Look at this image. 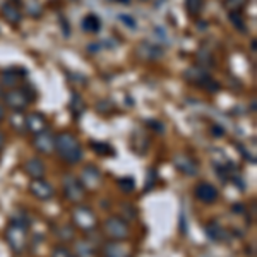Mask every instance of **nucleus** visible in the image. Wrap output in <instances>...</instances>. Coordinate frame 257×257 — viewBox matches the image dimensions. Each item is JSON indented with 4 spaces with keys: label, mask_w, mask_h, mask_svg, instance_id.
Returning a JSON list of instances; mask_svg holds the SVG:
<instances>
[{
    "label": "nucleus",
    "mask_w": 257,
    "mask_h": 257,
    "mask_svg": "<svg viewBox=\"0 0 257 257\" xmlns=\"http://www.w3.org/2000/svg\"><path fill=\"white\" fill-rule=\"evenodd\" d=\"M55 150H57L58 156L66 163L76 164L82 160V148L76 136L69 134V132H62L55 138Z\"/></svg>",
    "instance_id": "obj_1"
},
{
    "label": "nucleus",
    "mask_w": 257,
    "mask_h": 257,
    "mask_svg": "<svg viewBox=\"0 0 257 257\" xmlns=\"http://www.w3.org/2000/svg\"><path fill=\"white\" fill-rule=\"evenodd\" d=\"M26 224L22 222H12L9 226H7L6 230V238L7 242H9V246L12 247V250H16L19 254V252L24 250V247H26Z\"/></svg>",
    "instance_id": "obj_2"
},
{
    "label": "nucleus",
    "mask_w": 257,
    "mask_h": 257,
    "mask_svg": "<svg viewBox=\"0 0 257 257\" xmlns=\"http://www.w3.org/2000/svg\"><path fill=\"white\" fill-rule=\"evenodd\" d=\"M103 230L105 235L114 242H120V240H126L128 236V226L127 222L118 216H110L105 223H103Z\"/></svg>",
    "instance_id": "obj_3"
},
{
    "label": "nucleus",
    "mask_w": 257,
    "mask_h": 257,
    "mask_svg": "<svg viewBox=\"0 0 257 257\" xmlns=\"http://www.w3.org/2000/svg\"><path fill=\"white\" fill-rule=\"evenodd\" d=\"M72 220H74V223L78 224L81 230L91 232L96 228V216L90 208H82V206L76 208V210L72 211Z\"/></svg>",
    "instance_id": "obj_4"
},
{
    "label": "nucleus",
    "mask_w": 257,
    "mask_h": 257,
    "mask_svg": "<svg viewBox=\"0 0 257 257\" xmlns=\"http://www.w3.org/2000/svg\"><path fill=\"white\" fill-rule=\"evenodd\" d=\"M30 102L31 96L28 94L24 88H16V90H10L9 93H6V103L14 110H22Z\"/></svg>",
    "instance_id": "obj_5"
},
{
    "label": "nucleus",
    "mask_w": 257,
    "mask_h": 257,
    "mask_svg": "<svg viewBox=\"0 0 257 257\" xmlns=\"http://www.w3.org/2000/svg\"><path fill=\"white\" fill-rule=\"evenodd\" d=\"M64 192H66L67 199L79 202L84 198V186L79 180H76L74 176H66L64 178Z\"/></svg>",
    "instance_id": "obj_6"
},
{
    "label": "nucleus",
    "mask_w": 257,
    "mask_h": 257,
    "mask_svg": "<svg viewBox=\"0 0 257 257\" xmlns=\"http://www.w3.org/2000/svg\"><path fill=\"white\" fill-rule=\"evenodd\" d=\"M30 190L34 198H38L42 200H48V199H52V196H54V188H52V186L42 178H34L30 186Z\"/></svg>",
    "instance_id": "obj_7"
},
{
    "label": "nucleus",
    "mask_w": 257,
    "mask_h": 257,
    "mask_svg": "<svg viewBox=\"0 0 257 257\" xmlns=\"http://www.w3.org/2000/svg\"><path fill=\"white\" fill-rule=\"evenodd\" d=\"M196 198H198L200 202H206V204H211L214 202L216 199H218V190H216L214 186H211V184H199L198 187H196Z\"/></svg>",
    "instance_id": "obj_8"
},
{
    "label": "nucleus",
    "mask_w": 257,
    "mask_h": 257,
    "mask_svg": "<svg viewBox=\"0 0 257 257\" xmlns=\"http://www.w3.org/2000/svg\"><path fill=\"white\" fill-rule=\"evenodd\" d=\"M34 148L40 152H45V154H48V152H52L55 150V138L48 130L40 132V134H36Z\"/></svg>",
    "instance_id": "obj_9"
},
{
    "label": "nucleus",
    "mask_w": 257,
    "mask_h": 257,
    "mask_svg": "<svg viewBox=\"0 0 257 257\" xmlns=\"http://www.w3.org/2000/svg\"><path fill=\"white\" fill-rule=\"evenodd\" d=\"M100 180H102V174L96 166H86L82 170L81 184L84 188H96L100 186Z\"/></svg>",
    "instance_id": "obj_10"
},
{
    "label": "nucleus",
    "mask_w": 257,
    "mask_h": 257,
    "mask_svg": "<svg viewBox=\"0 0 257 257\" xmlns=\"http://www.w3.org/2000/svg\"><path fill=\"white\" fill-rule=\"evenodd\" d=\"M24 126L33 134H40V132H43L46 128V120L42 114H31L24 118Z\"/></svg>",
    "instance_id": "obj_11"
},
{
    "label": "nucleus",
    "mask_w": 257,
    "mask_h": 257,
    "mask_svg": "<svg viewBox=\"0 0 257 257\" xmlns=\"http://www.w3.org/2000/svg\"><path fill=\"white\" fill-rule=\"evenodd\" d=\"M175 166L178 168V172H182V174H186V175H196L198 174V168H199L198 163H196L192 158H188V156H176Z\"/></svg>",
    "instance_id": "obj_12"
},
{
    "label": "nucleus",
    "mask_w": 257,
    "mask_h": 257,
    "mask_svg": "<svg viewBox=\"0 0 257 257\" xmlns=\"http://www.w3.org/2000/svg\"><path fill=\"white\" fill-rule=\"evenodd\" d=\"M24 170H26V174L30 175L31 178H42L43 174H45V164L40 162L38 158H33L30 160V162H26Z\"/></svg>",
    "instance_id": "obj_13"
},
{
    "label": "nucleus",
    "mask_w": 257,
    "mask_h": 257,
    "mask_svg": "<svg viewBox=\"0 0 257 257\" xmlns=\"http://www.w3.org/2000/svg\"><path fill=\"white\" fill-rule=\"evenodd\" d=\"M2 14L10 24H18L21 21V12H19L18 6H14L12 2H6L2 7Z\"/></svg>",
    "instance_id": "obj_14"
},
{
    "label": "nucleus",
    "mask_w": 257,
    "mask_h": 257,
    "mask_svg": "<svg viewBox=\"0 0 257 257\" xmlns=\"http://www.w3.org/2000/svg\"><path fill=\"white\" fill-rule=\"evenodd\" d=\"M82 30L86 31V33H98V31L102 30V21L93 14L86 16V18L82 19Z\"/></svg>",
    "instance_id": "obj_15"
},
{
    "label": "nucleus",
    "mask_w": 257,
    "mask_h": 257,
    "mask_svg": "<svg viewBox=\"0 0 257 257\" xmlns=\"http://www.w3.org/2000/svg\"><path fill=\"white\" fill-rule=\"evenodd\" d=\"M206 234L208 236H210L211 240H214V242H222V240L226 238V232L223 230L220 224H216V223H210L206 226Z\"/></svg>",
    "instance_id": "obj_16"
},
{
    "label": "nucleus",
    "mask_w": 257,
    "mask_h": 257,
    "mask_svg": "<svg viewBox=\"0 0 257 257\" xmlns=\"http://www.w3.org/2000/svg\"><path fill=\"white\" fill-rule=\"evenodd\" d=\"M103 252H105V257H128L126 248L120 246L118 242H114V240H112V244H108L103 248Z\"/></svg>",
    "instance_id": "obj_17"
},
{
    "label": "nucleus",
    "mask_w": 257,
    "mask_h": 257,
    "mask_svg": "<svg viewBox=\"0 0 257 257\" xmlns=\"http://www.w3.org/2000/svg\"><path fill=\"white\" fill-rule=\"evenodd\" d=\"M91 148H93V150L102 156H114L115 154V151L112 150L106 142H100V144L98 142H91Z\"/></svg>",
    "instance_id": "obj_18"
},
{
    "label": "nucleus",
    "mask_w": 257,
    "mask_h": 257,
    "mask_svg": "<svg viewBox=\"0 0 257 257\" xmlns=\"http://www.w3.org/2000/svg\"><path fill=\"white\" fill-rule=\"evenodd\" d=\"M52 257H78V256L72 254L69 248H66V247H57V248H54Z\"/></svg>",
    "instance_id": "obj_19"
},
{
    "label": "nucleus",
    "mask_w": 257,
    "mask_h": 257,
    "mask_svg": "<svg viewBox=\"0 0 257 257\" xmlns=\"http://www.w3.org/2000/svg\"><path fill=\"white\" fill-rule=\"evenodd\" d=\"M18 74H14V70H6L4 72V82L7 84V86H12V84L18 82Z\"/></svg>",
    "instance_id": "obj_20"
},
{
    "label": "nucleus",
    "mask_w": 257,
    "mask_h": 257,
    "mask_svg": "<svg viewBox=\"0 0 257 257\" xmlns=\"http://www.w3.org/2000/svg\"><path fill=\"white\" fill-rule=\"evenodd\" d=\"M187 6H188V10H190L192 14H196V12H199L200 6H202V0H187Z\"/></svg>",
    "instance_id": "obj_21"
},
{
    "label": "nucleus",
    "mask_w": 257,
    "mask_h": 257,
    "mask_svg": "<svg viewBox=\"0 0 257 257\" xmlns=\"http://www.w3.org/2000/svg\"><path fill=\"white\" fill-rule=\"evenodd\" d=\"M60 235L64 236V240H72V228L70 226H64L62 228V232H60Z\"/></svg>",
    "instance_id": "obj_22"
},
{
    "label": "nucleus",
    "mask_w": 257,
    "mask_h": 257,
    "mask_svg": "<svg viewBox=\"0 0 257 257\" xmlns=\"http://www.w3.org/2000/svg\"><path fill=\"white\" fill-rule=\"evenodd\" d=\"M246 2L247 0H226V6L230 7V9H235V7H242Z\"/></svg>",
    "instance_id": "obj_23"
},
{
    "label": "nucleus",
    "mask_w": 257,
    "mask_h": 257,
    "mask_svg": "<svg viewBox=\"0 0 257 257\" xmlns=\"http://www.w3.org/2000/svg\"><path fill=\"white\" fill-rule=\"evenodd\" d=\"M120 19H122L124 24H128L130 28H136V22L132 21V18H128V16H120Z\"/></svg>",
    "instance_id": "obj_24"
},
{
    "label": "nucleus",
    "mask_w": 257,
    "mask_h": 257,
    "mask_svg": "<svg viewBox=\"0 0 257 257\" xmlns=\"http://www.w3.org/2000/svg\"><path fill=\"white\" fill-rule=\"evenodd\" d=\"M2 148H4V136L0 134V151H2Z\"/></svg>",
    "instance_id": "obj_25"
},
{
    "label": "nucleus",
    "mask_w": 257,
    "mask_h": 257,
    "mask_svg": "<svg viewBox=\"0 0 257 257\" xmlns=\"http://www.w3.org/2000/svg\"><path fill=\"white\" fill-rule=\"evenodd\" d=\"M0 118H4V106L0 105Z\"/></svg>",
    "instance_id": "obj_26"
}]
</instances>
